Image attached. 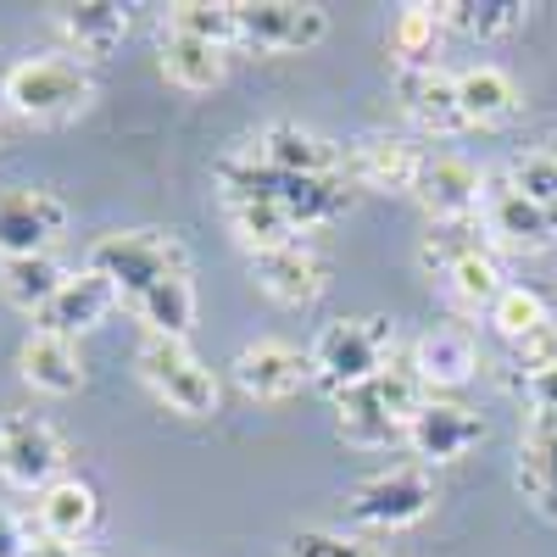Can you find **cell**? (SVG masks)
I'll return each mask as SVG.
<instances>
[{"mask_svg": "<svg viewBox=\"0 0 557 557\" xmlns=\"http://www.w3.org/2000/svg\"><path fill=\"white\" fill-rule=\"evenodd\" d=\"M112 301H117V290L107 285L96 268L67 273V278H62V290H57V301L39 312V330L73 341V335H84V330H96V323L112 312Z\"/></svg>", "mask_w": 557, "mask_h": 557, "instance_id": "obj_19", "label": "cell"}, {"mask_svg": "<svg viewBox=\"0 0 557 557\" xmlns=\"http://www.w3.org/2000/svg\"><path fill=\"white\" fill-rule=\"evenodd\" d=\"M396 96H401V112L424 128V134H462L469 117H462V101H457V73H441V67H418V73H396Z\"/></svg>", "mask_w": 557, "mask_h": 557, "instance_id": "obj_18", "label": "cell"}, {"mask_svg": "<svg viewBox=\"0 0 557 557\" xmlns=\"http://www.w3.org/2000/svg\"><path fill=\"white\" fill-rule=\"evenodd\" d=\"M519 491L546 519H557V412H530L519 435Z\"/></svg>", "mask_w": 557, "mask_h": 557, "instance_id": "obj_21", "label": "cell"}, {"mask_svg": "<svg viewBox=\"0 0 557 557\" xmlns=\"http://www.w3.org/2000/svg\"><path fill=\"white\" fill-rule=\"evenodd\" d=\"M541 323H552V307H546L535 290H524V285H507V290L496 296V307H491V330H496L507 346H519L524 335H535Z\"/></svg>", "mask_w": 557, "mask_h": 557, "instance_id": "obj_33", "label": "cell"}, {"mask_svg": "<svg viewBox=\"0 0 557 557\" xmlns=\"http://www.w3.org/2000/svg\"><path fill=\"white\" fill-rule=\"evenodd\" d=\"M441 17L451 34H469V39H507L519 34L530 7L524 0H441Z\"/></svg>", "mask_w": 557, "mask_h": 557, "instance_id": "obj_29", "label": "cell"}, {"mask_svg": "<svg viewBox=\"0 0 557 557\" xmlns=\"http://www.w3.org/2000/svg\"><path fill=\"white\" fill-rule=\"evenodd\" d=\"M457 101H462V117L469 128H491V123H507L519 112V84L507 67L496 62H480V67H462L457 73Z\"/></svg>", "mask_w": 557, "mask_h": 557, "instance_id": "obj_24", "label": "cell"}, {"mask_svg": "<svg viewBox=\"0 0 557 557\" xmlns=\"http://www.w3.org/2000/svg\"><path fill=\"white\" fill-rule=\"evenodd\" d=\"M218 196L223 207H235V201H278L290 212L296 228H318V223H330L346 212L351 190H346V178H296V173H273L268 162H257L246 146L240 151H228L218 162Z\"/></svg>", "mask_w": 557, "mask_h": 557, "instance_id": "obj_1", "label": "cell"}, {"mask_svg": "<svg viewBox=\"0 0 557 557\" xmlns=\"http://www.w3.org/2000/svg\"><path fill=\"white\" fill-rule=\"evenodd\" d=\"M223 218H228L235 240H240L251 257L278 251V246H290V240L301 235V228L290 223V212L278 207V201H235V207H223Z\"/></svg>", "mask_w": 557, "mask_h": 557, "instance_id": "obj_30", "label": "cell"}, {"mask_svg": "<svg viewBox=\"0 0 557 557\" xmlns=\"http://www.w3.org/2000/svg\"><path fill=\"white\" fill-rule=\"evenodd\" d=\"M235 28H240L246 51L290 57V51H312V45L330 34V12L312 7V0H240Z\"/></svg>", "mask_w": 557, "mask_h": 557, "instance_id": "obj_7", "label": "cell"}, {"mask_svg": "<svg viewBox=\"0 0 557 557\" xmlns=\"http://www.w3.org/2000/svg\"><path fill=\"white\" fill-rule=\"evenodd\" d=\"M480 441H485L480 412H469L462 401H441V396H424V407H418L412 424H407V446L418 451V462H424V469L469 457Z\"/></svg>", "mask_w": 557, "mask_h": 557, "instance_id": "obj_15", "label": "cell"}, {"mask_svg": "<svg viewBox=\"0 0 557 557\" xmlns=\"http://www.w3.org/2000/svg\"><path fill=\"white\" fill-rule=\"evenodd\" d=\"M235 385L251 401H290L301 385H312V362L290 341H257L235 357Z\"/></svg>", "mask_w": 557, "mask_h": 557, "instance_id": "obj_16", "label": "cell"}, {"mask_svg": "<svg viewBox=\"0 0 557 557\" xmlns=\"http://www.w3.org/2000/svg\"><path fill=\"white\" fill-rule=\"evenodd\" d=\"M246 151L268 162L273 173H296V178H346V146L323 139L301 123H268L262 134L246 139Z\"/></svg>", "mask_w": 557, "mask_h": 557, "instance_id": "obj_11", "label": "cell"}, {"mask_svg": "<svg viewBox=\"0 0 557 557\" xmlns=\"http://www.w3.org/2000/svg\"><path fill=\"white\" fill-rule=\"evenodd\" d=\"M391 351H396V323L391 318H335L323 323L307 362H312V385L341 401L346 391L380 380L391 368Z\"/></svg>", "mask_w": 557, "mask_h": 557, "instance_id": "obj_2", "label": "cell"}, {"mask_svg": "<svg viewBox=\"0 0 557 557\" xmlns=\"http://www.w3.org/2000/svg\"><path fill=\"white\" fill-rule=\"evenodd\" d=\"M251 268H257V285L285 307H312L323 290H330V262H323V251L307 246V240L262 251V257H251Z\"/></svg>", "mask_w": 557, "mask_h": 557, "instance_id": "obj_17", "label": "cell"}, {"mask_svg": "<svg viewBox=\"0 0 557 557\" xmlns=\"http://www.w3.org/2000/svg\"><path fill=\"white\" fill-rule=\"evenodd\" d=\"M424 407V385L412 380V368H385L380 380H368L357 391H346L335 401V430L346 446H391V441H407V424L412 412Z\"/></svg>", "mask_w": 557, "mask_h": 557, "instance_id": "obj_4", "label": "cell"}, {"mask_svg": "<svg viewBox=\"0 0 557 557\" xmlns=\"http://www.w3.org/2000/svg\"><path fill=\"white\" fill-rule=\"evenodd\" d=\"M407 368H412V380L424 385V391H451L462 380H474L480 351H474V341L462 335V330H424V335L412 341Z\"/></svg>", "mask_w": 557, "mask_h": 557, "instance_id": "obj_20", "label": "cell"}, {"mask_svg": "<svg viewBox=\"0 0 557 557\" xmlns=\"http://www.w3.org/2000/svg\"><path fill=\"white\" fill-rule=\"evenodd\" d=\"M519 391L530 396V412H557V362L541 368V374H530Z\"/></svg>", "mask_w": 557, "mask_h": 557, "instance_id": "obj_36", "label": "cell"}, {"mask_svg": "<svg viewBox=\"0 0 557 557\" xmlns=\"http://www.w3.org/2000/svg\"><path fill=\"white\" fill-rule=\"evenodd\" d=\"M435 496H441L435 469H424V462H396V469L368 474L351 491L346 513H351V524H368V530H407L430 513Z\"/></svg>", "mask_w": 557, "mask_h": 557, "instance_id": "obj_6", "label": "cell"}, {"mask_svg": "<svg viewBox=\"0 0 557 557\" xmlns=\"http://www.w3.org/2000/svg\"><path fill=\"white\" fill-rule=\"evenodd\" d=\"M162 34H178V39H201V45H240V28H235V0H173L162 12Z\"/></svg>", "mask_w": 557, "mask_h": 557, "instance_id": "obj_27", "label": "cell"}, {"mask_svg": "<svg viewBox=\"0 0 557 557\" xmlns=\"http://www.w3.org/2000/svg\"><path fill=\"white\" fill-rule=\"evenodd\" d=\"M89 268H96L107 285L117 290L123 307L146 301L151 290L168 285V278L190 273L184 246L173 235H157V228H117V235H101L96 246H89Z\"/></svg>", "mask_w": 557, "mask_h": 557, "instance_id": "obj_3", "label": "cell"}, {"mask_svg": "<svg viewBox=\"0 0 557 557\" xmlns=\"http://www.w3.org/2000/svg\"><path fill=\"white\" fill-rule=\"evenodd\" d=\"M507 178L519 184V190L557 223V146H541V151H524L513 168H507Z\"/></svg>", "mask_w": 557, "mask_h": 557, "instance_id": "obj_34", "label": "cell"}, {"mask_svg": "<svg viewBox=\"0 0 557 557\" xmlns=\"http://www.w3.org/2000/svg\"><path fill=\"white\" fill-rule=\"evenodd\" d=\"M139 380H146L184 418H212L218 412V380H212V368L184 341H151L146 335V346H139Z\"/></svg>", "mask_w": 557, "mask_h": 557, "instance_id": "obj_8", "label": "cell"}, {"mask_svg": "<svg viewBox=\"0 0 557 557\" xmlns=\"http://www.w3.org/2000/svg\"><path fill=\"white\" fill-rule=\"evenodd\" d=\"M62 469V441L57 430L34 412H7L0 418V474L17 491H45L57 485Z\"/></svg>", "mask_w": 557, "mask_h": 557, "instance_id": "obj_10", "label": "cell"}, {"mask_svg": "<svg viewBox=\"0 0 557 557\" xmlns=\"http://www.w3.org/2000/svg\"><path fill=\"white\" fill-rule=\"evenodd\" d=\"M480 228H485V240H496V246H507V251H541V246H552V235H557V223H552L507 173H485Z\"/></svg>", "mask_w": 557, "mask_h": 557, "instance_id": "obj_9", "label": "cell"}, {"mask_svg": "<svg viewBox=\"0 0 557 557\" xmlns=\"http://www.w3.org/2000/svg\"><path fill=\"white\" fill-rule=\"evenodd\" d=\"M28 557H84V546L78 541H62V535H34Z\"/></svg>", "mask_w": 557, "mask_h": 557, "instance_id": "obj_38", "label": "cell"}, {"mask_svg": "<svg viewBox=\"0 0 557 557\" xmlns=\"http://www.w3.org/2000/svg\"><path fill=\"white\" fill-rule=\"evenodd\" d=\"M446 290H451L457 307H469V312L485 307V312H491L496 296L507 290V273H502L496 251H491V246H474L469 257H457V262L446 268Z\"/></svg>", "mask_w": 557, "mask_h": 557, "instance_id": "obj_32", "label": "cell"}, {"mask_svg": "<svg viewBox=\"0 0 557 557\" xmlns=\"http://www.w3.org/2000/svg\"><path fill=\"white\" fill-rule=\"evenodd\" d=\"M28 535H23V524L7 513V507H0V557H28Z\"/></svg>", "mask_w": 557, "mask_h": 557, "instance_id": "obj_37", "label": "cell"}, {"mask_svg": "<svg viewBox=\"0 0 557 557\" xmlns=\"http://www.w3.org/2000/svg\"><path fill=\"white\" fill-rule=\"evenodd\" d=\"M162 73L168 84L190 89V96H201V89H218L223 73H228V51H218V45H201V39H178V34H162Z\"/></svg>", "mask_w": 557, "mask_h": 557, "instance_id": "obj_28", "label": "cell"}, {"mask_svg": "<svg viewBox=\"0 0 557 557\" xmlns=\"http://www.w3.org/2000/svg\"><path fill=\"white\" fill-rule=\"evenodd\" d=\"M424 162L430 157L401 134H362L346 146V178L362 184V190H380V196H412Z\"/></svg>", "mask_w": 557, "mask_h": 557, "instance_id": "obj_12", "label": "cell"}, {"mask_svg": "<svg viewBox=\"0 0 557 557\" xmlns=\"http://www.w3.org/2000/svg\"><path fill=\"white\" fill-rule=\"evenodd\" d=\"M57 28L62 39L73 45L78 57L101 62L112 57L123 34H128V7H117V0H78V7H57Z\"/></svg>", "mask_w": 557, "mask_h": 557, "instance_id": "obj_22", "label": "cell"}, {"mask_svg": "<svg viewBox=\"0 0 557 557\" xmlns=\"http://www.w3.org/2000/svg\"><path fill=\"white\" fill-rule=\"evenodd\" d=\"M62 223H67V212H62V201L51 190H28V184L0 190V262L45 257L57 246Z\"/></svg>", "mask_w": 557, "mask_h": 557, "instance_id": "obj_13", "label": "cell"}, {"mask_svg": "<svg viewBox=\"0 0 557 557\" xmlns=\"http://www.w3.org/2000/svg\"><path fill=\"white\" fill-rule=\"evenodd\" d=\"M0 101L17 117H34V123H67L96 101V84H89V73L67 57H28V62L7 67Z\"/></svg>", "mask_w": 557, "mask_h": 557, "instance_id": "obj_5", "label": "cell"}, {"mask_svg": "<svg viewBox=\"0 0 557 557\" xmlns=\"http://www.w3.org/2000/svg\"><path fill=\"white\" fill-rule=\"evenodd\" d=\"M17 368H23V380L34 391H45V396H73L84 385V357H78V346L67 335L34 330L23 341V351H17Z\"/></svg>", "mask_w": 557, "mask_h": 557, "instance_id": "obj_23", "label": "cell"}, {"mask_svg": "<svg viewBox=\"0 0 557 557\" xmlns=\"http://www.w3.org/2000/svg\"><path fill=\"white\" fill-rule=\"evenodd\" d=\"M418 207L430 212V223H474L480 218V196H485V168H474L469 157L441 151L418 173Z\"/></svg>", "mask_w": 557, "mask_h": 557, "instance_id": "obj_14", "label": "cell"}, {"mask_svg": "<svg viewBox=\"0 0 557 557\" xmlns=\"http://www.w3.org/2000/svg\"><path fill=\"white\" fill-rule=\"evenodd\" d=\"M34 513H39V535L84 541L89 530H96V519H101V502H96V491H89L84 480H57V485L39 491Z\"/></svg>", "mask_w": 557, "mask_h": 557, "instance_id": "obj_25", "label": "cell"}, {"mask_svg": "<svg viewBox=\"0 0 557 557\" xmlns=\"http://www.w3.org/2000/svg\"><path fill=\"white\" fill-rule=\"evenodd\" d=\"M441 39H446V17L441 7H424V0H412V7L396 12L391 23V57H396V73H418V67H441Z\"/></svg>", "mask_w": 557, "mask_h": 557, "instance_id": "obj_26", "label": "cell"}, {"mask_svg": "<svg viewBox=\"0 0 557 557\" xmlns=\"http://www.w3.org/2000/svg\"><path fill=\"white\" fill-rule=\"evenodd\" d=\"M513 362H519V385H524L530 374H541V368H552V362H557V318H552V323H541L535 335H524V341L513 346Z\"/></svg>", "mask_w": 557, "mask_h": 557, "instance_id": "obj_35", "label": "cell"}, {"mask_svg": "<svg viewBox=\"0 0 557 557\" xmlns=\"http://www.w3.org/2000/svg\"><path fill=\"white\" fill-rule=\"evenodd\" d=\"M62 278L67 273L51 262V251H45V257H12V262H0V290H7V301L23 307V312H34V318L57 301Z\"/></svg>", "mask_w": 557, "mask_h": 557, "instance_id": "obj_31", "label": "cell"}]
</instances>
